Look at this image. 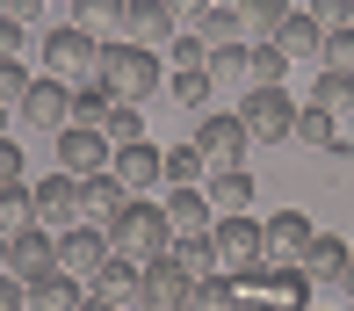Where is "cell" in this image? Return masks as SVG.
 Returning <instances> with one entry per match:
<instances>
[{"label": "cell", "instance_id": "d590c367", "mask_svg": "<svg viewBox=\"0 0 354 311\" xmlns=\"http://www.w3.org/2000/svg\"><path fill=\"white\" fill-rule=\"evenodd\" d=\"M22 224H37V217H29V181H8V188H0V239L22 232Z\"/></svg>", "mask_w": 354, "mask_h": 311}, {"label": "cell", "instance_id": "816d5d0a", "mask_svg": "<svg viewBox=\"0 0 354 311\" xmlns=\"http://www.w3.org/2000/svg\"><path fill=\"white\" fill-rule=\"evenodd\" d=\"M347 311H354V304H347Z\"/></svg>", "mask_w": 354, "mask_h": 311}, {"label": "cell", "instance_id": "9a60e30c", "mask_svg": "<svg viewBox=\"0 0 354 311\" xmlns=\"http://www.w3.org/2000/svg\"><path fill=\"white\" fill-rule=\"evenodd\" d=\"M109 174H116L131 195H145V188H159V145L152 138H131V145H116L109 152Z\"/></svg>", "mask_w": 354, "mask_h": 311}, {"label": "cell", "instance_id": "8fae6325", "mask_svg": "<svg viewBox=\"0 0 354 311\" xmlns=\"http://www.w3.org/2000/svg\"><path fill=\"white\" fill-rule=\"evenodd\" d=\"M102 260H109V232H102V224L80 217V224H66V232H58V268H66L73 283H87Z\"/></svg>", "mask_w": 354, "mask_h": 311}, {"label": "cell", "instance_id": "c3c4849f", "mask_svg": "<svg viewBox=\"0 0 354 311\" xmlns=\"http://www.w3.org/2000/svg\"><path fill=\"white\" fill-rule=\"evenodd\" d=\"M304 311H326V304H304Z\"/></svg>", "mask_w": 354, "mask_h": 311}, {"label": "cell", "instance_id": "484cf974", "mask_svg": "<svg viewBox=\"0 0 354 311\" xmlns=\"http://www.w3.org/2000/svg\"><path fill=\"white\" fill-rule=\"evenodd\" d=\"M66 22H80V29H87V37H123V0H73V15H66Z\"/></svg>", "mask_w": 354, "mask_h": 311}, {"label": "cell", "instance_id": "7dc6e473", "mask_svg": "<svg viewBox=\"0 0 354 311\" xmlns=\"http://www.w3.org/2000/svg\"><path fill=\"white\" fill-rule=\"evenodd\" d=\"M0 130H8V109H0Z\"/></svg>", "mask_w": 354, "mask_h": 311}, {"label": "cell", "instance_id": "74e56055", "mask_svg": "<svg viewBox=\"0 0 354 311\" xmlns=\"http://www.w3.org/2000/svg\"><path fill=\"white\" fill-rule=\"evenodd\" d=\"M210 80H239V87H246V44H217L210 51Z\"/></svg>", "mask_w": 354, "mask_h": 311}, {"label": "cell", "instance_id": "7bdbcfd3", "mask_svg": "<svg viewBox=\"0 0 354 311\" xmlns=\"http://www.w3.org/2000/svg\"><path fill=\"white\" fill-rule=\"evenodd\" d=\"M8 22H22V29L44 22V0H8Z\"/></svg>", "mask_w": 354, "mask_h": 311}, {"label": "cell", "instance_id": "ba28073f", "mask_svg": "<svg viewBox=\"0 0 354 311\" xmlns=\"http://www.w3.org/2000/svg\"><path fill=\"white\" fill-rule=\"evenodd\" d=\"M196 152L210 159V167H246L253 138H246V123H239V109H203V123H196Z\"/></svg>", "mask_w": 354, "mask_h": 311}, {"label": "cell", "instance_id": "7a4b0ae2", "mask_svg": "<svg viewBox=\"0 0 354 311\" xmlns=\"http://www.w3.org/2000/svg\"><path fill=\"white\" fill-rule=\"evenodd\" d=\"M102 232H109V254L138 260V268H145L152 254H167V217H159L152 195H123V203L102 217Z\"/></svg>", "mask_w": 354, "mask_h": 311}, {"label": "cell", "instance_id": "e575fe53", "mask_svg": "<svg viewBox=\"0 0 354 311\" xmlns=\"http://www.w3.org/2000/svg\"><path fill=\"white\" fill-rule=\"evenodd\" d=\"M159 94H174L181 109H210V73H167Z\"/></svg>", "mask_w": 354, "mask_h": 311}, {"label": "cell", "instance_id": "30bf717a", "mask_svg": "<svg viewBox=\"0 0 354 311\" xmlns=\"http://www.w3.org/2000/svg\"><path fill=\"white\" fill-rule=\"evenodd\" d=\"M15 116H22L29 130H66V116H73V87H66V80H51V73H37V80H29V94L15 102Z\"/></svg>", "mask_w": 354, "mask_h": 311}, {"label": "cell", "instance_id": "4316f807", "mask_svg": "<svg viewBox=\"0 0 354 311\" xmlns=\"http://www.w3.org/2000/svg\"><path fill=\"white\" fill-rule=\"evenodd\" d=\"M123 195H131V188H123L109 167H102V174H80V217H109Z\"/></svg>", "mask_w": 354, "mask_h": 311}, {"label": "cell", "instance_id": "f546056e", "mask_svg": "<svg viewBox=\"0 0 354 311\" xmlns=\"http://www.w3.org/2000/svg\"><path fill=\"white\" fill-rule=\"evenodd\" d=\"M232 8H239V29H246V44H253V37H275V29H282L289 0H232Z\"/></svg>", "mask_w": 354, "mask_h": 311}, {"label": "cell", "instance_id": "1f68e13d", "mask_svg": "<svg viewBox=\"0 0 354 311\" xmlns=\"http://www.w3.org/2000/svg\"><path fill=\"white\" fill-rule=\"evenodd\" d=\"M94 130H102V138H109V152H116V145H131V138H145V116H138L131 102H109V116L94 123Z\"/></svg>", "mask_w": 354, "mask_h": 311}, {"label": "cell", "instance_id": "6da1fadb", "mask_svg": "<svg viewBox=\"0 0 354 311\" xmlns=\"http://www.w3.org/2000/svg\"><path fill=\"white\" fill-rule=\"evenodd\" d=\"M94 80L109 87V102H131V109H145L159 87H167V58H159V51H145V44L109 37L102 51H94Z\"/></svg>", "mask_w": 354, "mask_h": 311}, {"label": "cell", "instance_id": "277c9868", "mask_svg": "<svg viewBox=\"0 0 354 311\" xmlns=\"http://www.w3.org/2000/svg\"><path fill=\"white\" fill-rule=\"evenodd\" d=\"M188 290H196V268L174 247L138 268V311H188Z\"/></svg>", "mask_w": 354, "mask_h": 311}, {"label": "cell", "instance_id": "44dd1931", "mask_svg": "<svg viewBox=\"0 0 354 311\" xmlns=\"http://www.w3.org/2000/svg\"><path fill=\"white\" fill-rule=\"evenodd\" d=\"M318 37H326V29H318L304 8H289V15H282V29H275L268 44H275V51H282L289 65H318Z\"/></svg>", "mask_w": 354, "mask_h": 311}, {"label": "cell", "instance_id": "ac0fdd59", "mask_svg": "<svg viewBox=\"0 0 354 311\" xmlns=\"http://www.w3.org/2000/svg\"><path fill=\"white\" fill-rule=\"evenodd\" d=\"M167 37H174L167 0H123V44H145V51H159Z\"/></svg>", "mask_w": 354, "mask_h": 311}, {"label": "cell", "instance_id": "cb8c5ba5", "mask_svg": "<svg viewBox=\"0 0 354 311\" xmlns=\"http://www.w3.org/2000/svg\"><path fill=\"white\" fill-rule=\"evenodd\" d=\"M253 174L246 167H210V181H203V195H210V210H253Z\"/></svg>", "mask_w": 354, "mask_h": 311}, {"label": "cell", "instance_id": "5b68a950", "mask_svg": "<svg viewBox=\"0 0 354 311\" xmlns=\"http://www.w3.org/2000/svg\"><path fill=\"white\" fill-rule=\"evenodd\" d=\"M239 123H246L253 145H289V123H297L289 87H246L239 94Z\"/></svg>", "mask_w": 354, "mask_h": 311}, {"label": "cell", "instance_id": "7c38bea8", "mask_svg": "<svg viewBox=\"0 0 354 311\" xmlns=\"http://www.w3.org/2000/svg\"><path fill=\"white\" fill-rule=\"evenodd\" d=\"M51 138H58V167H66L73 181H80V174H102V167H109V138H102L94 123H66V130H51Z\"/></svg>", "mask_w": 354, "mask_h": 311}, {"label": "cell", "instance_id": "ee69618b", "mask_svg": "<svg viewBox=\"0 0 354 311\" xmlns=\"http://www.w3.org/2000/svg\"><path fill=\"white\" fill-rule=\"evenodd\" d=\"M0 311H29V304H22V283H15V275H0Z\"/></svg>", "mask_w": 354, "mask_h": 311}, {"label": "cell", "instance_id": "9c48e42d", "mask_svg": "<svg viewBox=\"0 0 354 311\" xmlns=\"http://www.w3.org/2000/svg\"><path fill=\"white\" fill-rule=\"evenodd\" d=\"M29 217L44 224V232H66V224H80V181L66 167H51L37 188H29Z\"/></svg>", "mask_w": 354, "mask_h": 311}, {"label": "cell", "instance_id": "8992f818", "mask_svg": "<svg viewBox=\"0 0 354 311\" xmlns=\"http://www.w3.org/2000/svg\"><path fill=\"white\" fill-rule=\"evenodd\" d=\"M58 268V232H44V224H22V232L0 239V275H15V283H37V275Z\"/></svg>", "mask_w": 354, "mask_h": 311}, {"label": "cell", "instance_id": "ffe728a7", "mask_svg": "<svg viewBox=\"0 0 354 311\" xmlns=\"http://www.w3.org/2000/svg\"><path fill=\"white\" fill-rule=\"evenodd\" d=\"M311 109H326L340 130H354V73H333V65H318V80H311V94H304Z\"/></svg>", "mask_w": 354, "mask_h": 311}, {"label": "cell", "instance_id": "681fc988", "mask_svg": "<svg viewBox=\"0 0 354 311\" xmlns=\"http://www.w3.org/2000/svg\"><path fill=\"white\" fill-rule=\"evenodd\" d=\"M0 15H8V0H0Z\"/></svg>", "mask_w": 354, "mask_h": 311}, {"label": "cell", "instance_id": "2e32d148", "mask_svg": "<svg viewBox=\"0 0 354 311\" xmlns=\"http://www.w3.org/2000/svg\"><path fill=\"white\" fill-rule=\"evenodd\" d=\"M347 254H354V247H347L340 232H311V239H304V254H297V268H304V283L318 290V283H340Z\"/></svg>", "mask_w": 354, "mask_h": 311}, {"label": "cell", "instance_id": "5bb4252c", "mask_svg": "<svg viewBox=\"0 0 354 311\" xmlns=\"http://www.w3.org/2000/svg\"><path fill=\"white\" fill-rule=\"evenodd\" d=\"M289 138L311 145V152H326V159H347V152H354V130H340L326 109H311V102H297V123H289Z\"/></svg>", "mask_w": 354, "mask_h": 311}, {"label": "cell", "instance_id": "d4e9b609", "mask_svg": "<svg viewBox=\"0 0 354 311\" xmlns=\"http://www.w3.org/2000/svg\"><path fill=\"white\" fill-rule=\"evenodd\" d=\"M246 87H289V58H282L268 37L246 44ZM246 87H239V94H246Z\"/></svg>", "mask_w": 354, "mask_h": 311}, {"label": "cell", "instance_id": "4fadbf2b", "mask_svg": "<svg viewBox=\"0 0 354 311\" xmlns=\"http://www.w3.org/2000/svg\"><path fill=\"white\" fill-rule=\"evenodd\" d=\"M159 217H167V239H210V195L203 188H167V203H159Z\"/></svg>", "mask_w": 354, "mask_h": 311}, {"label": "cell", "instance_id": "4dcf8cb0", "mask_svg": "<svg viewBox=\"0 0 354 311\" xmlns=\"http://www.w3.org/2000/svg\"><path fill=\"white\" fill-rule=\"evenodd\" d=\"M159 51L174 58V73H210V44H203L196 29H174V37L159 44Z\"/></svg>", "mask_w": 354, "mask_h": 311}, {"label": "cell", "instance_id": "d6986e66", "mask_svg": "<svg viewBox=\"0 0 354 311\" xmlns=\"http://www.w3.org/2000/svg\"><path fill=\"white\" fill-rule=\"evenodd\" d=\"M87 297H102V304H116V311H131V304H138V260H123V254H109L102 268L87 275Z\"/></svg>", "mask_w": 354, "mask_h": 311}, {"label": "cell", "instance_id": "f6af8a7d", "mask_svg": "<svg viewBox=\"0 0 354 311\" xmlns=\"http://www.w3.org/2000/svg\"><path fill=\"white\" fill-rule=\"evenodd\" d=\"M340 290H347V304H354V254H347V268H340Z\"/></svg>", "mask_w": 354, "mask_h": 311}, {"label": "cell", "instance_id": "603a6c76", "mask_svg": "<svg viewBox=\"0 0 354 311\" xmlns=\"http://www.w3.org/2000/svg\"><path fill=\"white\" fill-rule=\"evenodd\" d=\"M203 181H210V159L196 152V138L159 152V188H203Z\"/></svg>", "mask_w": 354, "mask_h": 311}, {"label": "cell", "instance_id": "8d00e7d4", "mask_svg": "<svg viewBox=\"0 0 354 311\" xmlns=\"http://www.w3.org/2000/svg\"><path fill=\"white\" fill-rule=\"evenodd\" d=\"M29 80H37V73H29L22 58H0V109H15V102H22V94H29Z\"/></svg>", "mask_w": 354, "mask_h": 311}, {"label": "cell", "instance_id": "f907efd6", "mask_svg": "<svg viewBox=\"0 0 354 311\" xmlns=\"http://www.w3.org/2000/svg\"><path fill=\"white\" fill-rule=\"evenodd\" d=\"M347 8H354V0H347Z\"/></svg>", "mask_w": 354, "mask_h": 311}, {"label": "cell", "instance_id": "f1b7e54d", "mask_svg": "<svg viewBox=\"0 0 354 311\" xmlns=\"http://www.w3.org/2000/svg\"><path fill=\"white\" fill-rule=\"evenodd\" d=\"M188 311H239V283H232L224 268L196 275V290H188Z\"/></svg>", "mask_w": 354, "mask_h": 311}, {"label": "cell", "instance_id": "83f0119b", "mask_svg": "<svg viewBox=\"0 0 354 311\" xmlns=\"http://www.w3.org/2000/svg\"><path fill=\"white\" fill-rule=\"evenodd\" d=\"M188 29H196L210 51H217V44H246V29H239V8H224V0H210V8H203Z\"/></svg>", "mask_w": 354, "mask_h": 311}, {"label": "cell", "instance_id": "b9f144b4", "mask_svg": "<svg viewBox=\"0 0 354 311\" xmlns=\"http://www.w3.org/2000/svg\"><path fill=\"white\" fill-rule=\"evenodd\" d=\"M203 8H210V0H167V15H174V29H188V22H196V15Z\"/></svg>", "mask_w": 354, "mask_h": 311}, {"label": "cell", "instance_id": "bcb514c9", "mask_svg": "<svg viewBox=\"0 0 354 311\" xmlns=\"http://www.w3.org/2000/svg\"><path fill=\"white\" fill-rule=\"evenodd\" d=\"M80 311H116V304H102V297H80Z\"/></svg>", "mask_w": 354, "mask_h": 311}, {"label": "cell", "instance_id": "e0dca14e", "mask_svg": "<svg viewBox=\"0 0 354 311\" xmlns=\"http://www.w3.org/2000/svg\"><path fill=\"white\" fill-rule=\"evenodd\" d=\"M311 232H318V224L304 217V210H275V217H261V254L268 260H297Z\"/></svg>", "mask_w": 354, "mask_h": 311}, {"label": "cell", "instance_id": "3957f363", "mask_svg": "<svg viewBox=\"0 0 354 311\" xmlns=\"http://www.w3.org/2000/svg\"><path fill=\"white\" fill-rule=\"evenodd\" d=\"M210 260L232 283H253V275L268 268V254H261V217L253 210H217L210 217Z\"/></svg>", "mask_w": 354, "mask_h": 311}, {"label": "cell", "instance_id": "d6a6232c", "mask_svg": "<svg viewBox=\"0 0 354 311\" xmlns=\"http://www.w3.org/2000/svg\"><path fill=\"white\" fill-rule=\"evenodd\" d=\"M109 116V87L102 80H73V116L66 123H102Z\"/></svg>", "mask_w": 354, "mask_h": 311}, {"label": "cell", "instance_id": "60d3db41", "mask_svg": "<svg viewBox=\"0 0 354 311\" xmlns=\"http://www.w3.org/2000/svg\"><path fill=\"white\" fill-rule=\"evenodd\" d=\"M22 37H29V29H22V22H8V15H0V58H22Z\"/></svg>", "mask_w": 354, "mask_h": 311}, {"label": "cell", "instance_id": "52a82bcc", "mask_svg": "<svg viewBox=\"0 0 354 311\" xmlns=\"http://www.w3.org/2000/svg\"><path fill=\"white\" fill-rule=\"evenodd\" d=\"M94 51H102V37H87L80 22H58L51 37H44V73L51 80H94Z\"/></svg>", "mask_w": 354, "mask_h": 311}, {"label": "cell", "instance_id": "ab89813d", "mask_svg": "<svg viewBox=\"0 0 354 311\" xmlns=\"http://www.w3.org/2000/svg\"><path fill=\"white\" fill-rule=\"evenodd\" d=\"M8 181H22V145L0 138V188H8Z\"/></svg>", "mask_w": 354, "mask_h": 311}, {"label": "cell", "instance_id": "7402d4cb", "mask_svg": "<svg viewBox=\"0 0 354 311\" xmlns=\"http://www.w3.org/2000/svg\"><path fill=\"white\" fill-rule=\"evenodd\" d=\"M80 297H87V283H73L66 268L37 275V283H22V304L29 311H80Z\"/></svg>", "mask_w": 354, "mask_h": 311}, {"label": "cell", "instance_id": "836d02e7", "mask_svg": "<svg viewBox=\"0 0 354 311\" xmlns=\"http://www.w3.org/2000/svg\"><path fill=\"white\" fill-rule=\"evenodd\" d=\"M318 65L354 73V22H340V29H326V37H318Z\"/></svg>", "mask_w": 354, "mask_h": 311}, {"label": "cell", "instance_id": "f35d334b", "mask_svg": "<svg viewBox=\"0 0 354 311\" xmlns=\"http://www.w3.org/2000/svg\"><path fill=\"white\" fill-rule=\"evenodd\" d=\"M304 15H311L318 29H340V22H354V8H347V0H311Z\"/></svg>", "mask_w": 354, "mask_h": 311}]
</instances>
